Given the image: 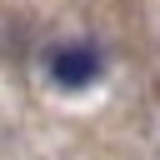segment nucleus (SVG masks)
Returning a JSON list of instances; mask_svg holds the SVG:
<instances>
[{
  "label": "nucleus",
  "instance_id": "1",
  "mask_svg": "<svg viewBox=\"0 0 160 160\" xmlns=\"http://www.w3.org/2000/svg\"><path fill=\"white\" fill-rule=\"evenodd\" d=\"M50 80L60 90H85L100 80V50L90 40H70V45H55L50 50Z\"/></svg>",
  "mask_w": 160,
  "mask_h": 160
}]
</instances>
